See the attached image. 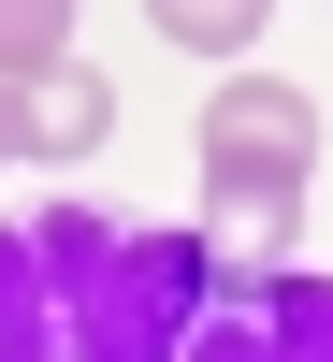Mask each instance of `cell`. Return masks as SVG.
I'll return each instance as SVG.
<instances>
[{
    "label": "cell",
    "mask_w": 333,
    "mask_h": 362,
    "mask_svg": "<svg viewBox=\"0 0 333 362\" xmlns=\"http://www.w3.org/2000/svg\"><path fill=\"white\" fill-rule=\"evenodd\" d=\"M189 362H333V276H218Z\"/></svg>",
    "instance_id": "2"
},
{
    "label": "cell",
    "mask_w": 333,
    "mask_h": 362,
    "mask_svg": "<svg viewBox=\"0 0 333 362\" xmlns=\"http://www.w3.org/2000/svg\"><path fill=\"white\" fill-rule=\"evenodd\" d=\"M44 276H58V362H189L218 305V247L203 232H116L87 203H44Z\"/></svg>",
    "instance_id": "1"
},
{
    "label": "cell",
    "mask_w": 333,
    "mask_h": 362,
    "mask_svg": "<svg viewBox=\"0 0 333 362\" xmlns=\"http://www.w3.org/2000/svg\"><path fill=\"white\" fill-rule=\"evenodd\" d=\"M0 362H58V276L29 218H0Z\"/></svg>",
    "instance_id": "3"
}]
</instances>
